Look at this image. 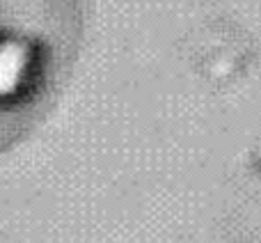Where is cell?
Here are the masks:
<instances>
[{
  "label": "cell",
  "instance_id": "cell-1",
  "mask_svg": "<svg viewBox=\"0 0 261 243\" xmlns=\"http://www.w3.org/2000/svg\"><path fill=\"white\" fill-rule=\"evenodd\" d=\"M90 0H0V154L46 110L71 71Z\"/></svg>",
  "mask_w": 261,
  "mask_h": 243
}]
</instances>
